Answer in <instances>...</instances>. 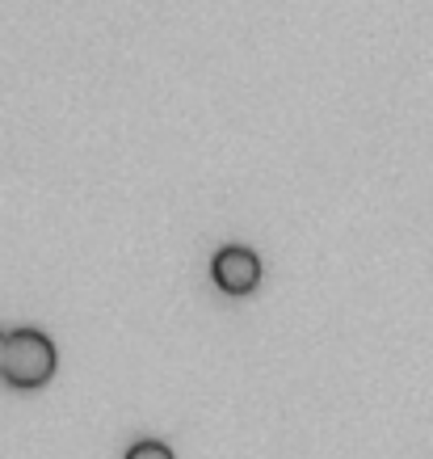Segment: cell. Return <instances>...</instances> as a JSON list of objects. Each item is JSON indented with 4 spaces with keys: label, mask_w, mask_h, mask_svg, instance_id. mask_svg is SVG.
<instances>
[{
    "label": "cell",
    "mask_w": 433,
    "mask_h": 459,
    "mask_svg": "<svg viewBox=\"0 0 433 459\" xmlns=\"http://www.w3.org/2000/svg\"><path fill=\"white\" fill-rule=\"evenodd\" d=\"M55 376V342L42 329H13L9 333V362H4V379L13 388H42Z\"/></svg>",
    "instance_id": "cell-1"
},
{
    "label": "cell",
    "mask_w": 433,
    "mask_h": 459,
    "mask_svg": "<svg viewBox=\"0 0 433 459\" xmlns=\"http://www.w3.org/2000/svg\"><path fill=\"white\" fill-rule=\"evenodd\" d=\"M4 362H9V333L0 329V379H4Z\"/></svg>",
    "instance_id": "cell-4"
},
{
    "label": "cell",
    "mask_w": 433,
    "mask_h": 459,
    "mask_svg": "<svg viewBox=\"0 0 433 459\" xmlns=\"http://www.w3.org/2000/svg\"><path fill=\"white\" fill-rule=\"evenodd\" d=\"M126 459H177V455H173V446L160 443V438H143V443H135L126 451Z\"/></svg>",
    "instance_id": "cell-3"
},
{
    "label": "cell",
    "mask_w": 433,
    "mask_h": 459,
    "mask_svg": "<svg viewBox=\"0 0 433 459\" xmlns=\"http://www.w3.org/2000/svg\"><path fill=\"white\" fill-rule=\"evenodd\" d=\"M210 274L219 282V291L249 295L252 287L261 282V262H257V253L244 249V245H224V249L210 257Z\"/></svg>",
    "instance_id": "cell-2"
}]
</instances>
